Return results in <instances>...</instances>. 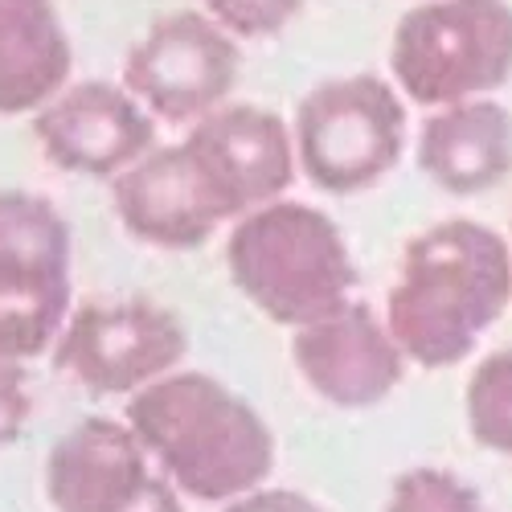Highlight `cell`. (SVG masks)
<instances>
[{"mask_svg": "<svg viewBox=\"0 0 512 512\" xmlns=\"http://www.w3.org/2000/svg\"><path fill=\"white\" fill-rule=\"evenodd\" d=\"M111 205L127 234L160 250H197L234 222L185 144H156L111 177Z\"/></svg>", "mask_w": 512, "mask_h": 512, "instance_id": "7c38bea8", "label": "cell"}, {"mask_svg": "<svg viewBox=\"0 0 512 512\" xmlns=\"http://www.w3.org/2000/svg\"><path fill=\"white\" fill-rule=\"evenodd\" d=\"M74 74V41L54 0H0V115H33Z\"/></svg>", "mask_w": 512, "mask_h": 512, "instance_id": "5bb4252c", "label": "cell"}, {"mask_svg": "<svg viewBox=\"0 0 512 512\" xmlns=\"http://www.w3.org/2000/svg\"><path fill=\"white\" fill-rule=\"evenodd\" d=\"M410 136L406 95L394 78L340 74L324 78L300 99L291 123L300 173L332 193L353 197L390 177Z\"/></svg>", "mask_w": 512, "mask_h": 512, "instance_id": "5b68a950", "label": "cell"}, {"mask_svg": "<svg viewBox=\"0 0 512 512\" xmlns=\"http://www.w3.org/2000/svg\"><path fill=\"white\" fill-rule=\"evenodd\" d=\"M238 74V37L201 9H177L156 17L127 50L119 82L152 111L156 123L189 127L230 99Z\"/></svg>", "mask_w": 512, "mask_h": 512, "instance_id": "8992f818", "label": "cell"}, {"mask_svg": "<svg viewBox=\"0 0 512 512\" xmlns=\"http://www.w3.org/2000/svg\"><path fill=\"white\" fill-rule=\"evenodd\" d=\"M291 357L308 386L340 410L386 402L406 373V353L390 324L353 300L295 328Z\"/></svg>", "mask_w": 512, "mask_h": 512, "instance_id": "8fae6325", "label": "cell"}, {"mask_svg": "<svg viewBox=\"0 0 512 512\" xmlns=\"http://www.w3.org/2000/svg\"><path fill=\"white\" fill-rule=\"evenodd\" d=\"M386 512H484L480 492L443 467H410L394 480Z\"/></svg>", "mask_w": 512, "mask_h": 512, "instance_id": "ac0fdd59", "label": "cell"}, {"mask_svg": "<svg viewBox=\"0 0 512 512\" xmlns=\"http://www.w3.org/2000/svg\"><path fill=\"white\" fill-rule=\"evenodd\" d=\"M226 267L246 300L287 328L340 308L357 287L353 254L336 222L287 197L234 218Z\"/></svg>", "mask_w": 512, "mask_h": 512, "instance_id": "3957f363", "label": "cell"}, {"mask_svg": "<svg viewBox=\"0 0 512 512\" xmlns=\"http://www.w3.org/2000/svg\"><path fill=\"white\" fill-rule=\"evenodd\" d=\"M25 418H29V390H25L21 361L0 357V447L21 439Z\"/></svg>", "mask_w": 512, "mask_h": 512, "instance_id": "ffe728a7", "label": "cell"}, {"mask_svg": "<svg viewBox=\"0 0 512 512\" xmlns=\"http://www.w3.org/2000/svg\"><path fill=\"white\" fill-rule=\"evenodd\" d=\"M152 111L123 82H66L33 111V136L46 160L78 177H119L156 148Z\"/></svg>", "mask_w": 512, "mask_h": 512, "instance_id": "9c48e42d", "label": "cell"}, {"mask_svg": "<svg viewBox=\"0 0 512 512\" xmlns=\"http://www.w3.org/2000/svg\"><path fill=\"white\" fill-rule=\"evenodd\" d=\"M66 316H70V283L0 287V357L29 361L50 353Z\"/></svg>", "mask_w": 512, "mask_h": 512, "instance_id": "2e32d148", "label": "cell"}, {"mask_svg": "<svg viewBox=\"0 0 512 512\" xmlns=\"http://www.w3.org/2000/svg\"><path fill=\"white\" fill-rule=\"evenodd\" d=\"M467 426L488 451L512 455V349L488 353L467 381Z\"/></svg>", "mask_w": 512, "mask_h": 512, "instance_id": "e0dca14e", "label": "cell"}, {"mask_svg": "<svg viewBox=\"0 0 512 512\" xmlns=\"http://www.w3.org/2000/svg\"><path fill=\"white\" fill-rule=\"evenodd\" d=\"M127 426L185 496L226 504L275 472V435L209 373H164L127 402Z\"/></svg>", "mask_w": 512, "mask_h": 512, "instance_id": "7a4b0ae2", "label": "cell"}, {"mask_svg": "<svg viewBox=\"0 0 512 512\" xmlns=\"http://www.w3.org/2000/svg\"><path fill=\"white\" fill-rule=\"evenodd\" d=\"M181 144L234 218L283 197L300 168L291 123L279 111L254 103L213 107L209 115L189 123V136Z\"/></svg>", "mask_w": 512, "mask_h": 512, "instance_id": "30bf717a", "label": "cell"}, {"mask_svg": "<svg viewBox=\"0 0 512 512\" xmlns=\"http://www.w3.org/2000/svg\"><path fill=\"white\" fill-rule=\"evenodd\" d=\"M226 512H324L316 500H308L304 492L291 488H250L234 500H226Z\"/></svg>", "mask_w": 512, "mask_h": 512, "instance_id": "44dd1931", "label": "cell"}, {"mask_svg": "<svg viewBox=\"0 0 512 512\" xmlns=\"http://www.w3.org/2000/svg\"><path fill=\"white\" fill-rule=\"evenodd\" d=\"M54 512H185L181 488L152 472L140 435L119 418H82L46 463Z\"/></svg>", "mask_w": 512, "mask_h": 512, "instance_id": "ba28073f", "label": "cell"}, {"mask_svg": "<svg viewBox=\"0 0 512 512\" xmlns=\"http://www.w3.org/2000/svg\"><path fill=\"white\" fill-rule=\"evenodd\" d=\"M54 365L91 394H136L189 353L185 324L152 300L82 304L54 340Z\"/></svg>", "mask_w": 512, "mask_h": 512, "instance_id": "52a82bcc", "label": "cell"}, {"mask_svg": "<svg viewBox=\"0 0 512 512\" xmlns=\"http://www.w3.org/2000/svg\"><path fill=\"white\" fill-rule=\"evenodd\" d=\"M70 222L62 209L25 189H0V287L70 283Z\"/></svg>", "mask_w": 512, "mask_h": 512, "instance_id": "9a60e30c", "label": "cell"}, {"mask_svg": "<svg viewBox=\"0 0 512 512\" xmlns=\"http://www.w3.org/2000/svg\"><path fill=\"white\" fill-rule=\"evenodd\" d=\"M418 168L443 193L476 197L512 173V111L492 95L431 107L414 140Z\"/></svg>", "mask_w": 512, "mask_h": 512, "instance_id": "4fadbf2b", "label": "cell"}, {"mask_svg": "<svg viewBox=\"0 0 512 512\" xmlns=\"http://www.w3.org/2000/svg\"><path fill=\"white\" fill-rule=\"evenodd\" d=\"M508 300L512 246L472 218H447L406 242L386 324L406 361L451 369L476 353Z\"/></svg>", "mask_w": 512, "mask_h": 512, "instance_id": "6da1fadb", "label": "cell"}, {"mask_svg": "<svg viewBox=\"0 0 512 512\" xmlns=\"http://www.w3.org/2000/svg\"><path fill=\"white\" fill-rule=\"evenodd\" d=\"M304 5L308 0H201V13H209L238 41H267L300 17Z\"/></svg>", "mask_w": 512, "mask_h": 512, "instance_id": "d6986e66", "label": "cell"}, {"mask_svg": "<svg viewBox=\"0 0 512 512\" xmlns=\"http://www.w3.org/2000/svg\"><path fill=\"white\" fill-rule=\"evenodd\" d=\"M390 74L406 103L426 111L500 91L512 78V5L418 0L394 25Z\"/></svg>", "mask_w": 512, "mask_h": 512, "instance_id": "277c9868", "label": "cell"}]
</instances>
